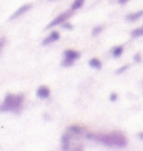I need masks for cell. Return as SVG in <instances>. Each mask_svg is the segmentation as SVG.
<instances>
[{
  "instance_id": "6da1fadb",
  "label": "cell",
  "mask_w": 143,
  "mask_h": 151,
  "mask_svg": "<svg viewBox=\"0 0 143 151\" xmlns=\"http://www.w3.org/2000/svg\"><path fill=\"white\" fill-rule=\"evenodd\" d=\"M86 139L103 143L108 147H119V148H125L128 145V137L123 133L119 131H112V133H86Z\"/></svg>"
},
{
  "instance_id": "7a4b0ae2",
  "label": "cell",
  "mask_w": 143,
  "mask_h": 151,
  "mask_svg": "<svg viewBox=\"0 0 143 151\" xmlns=\"http://www.w3.org/2000/svg\"><path fill=\"white\" fill-rule=\"evenodd\" d=\"M23 102H25V94H6L3 102L0 104V111L2 113L9 111V113L19 114L22 111Z\"/></svg>"
},
{
  "instance_id": "3957f363",
  "label": "cell",
  "mask_w": 143,
  "mask_h": 151,
  "mask_svg": "<svg viewBox=\"0 0 143 151\" xmlns=\"http://www.w3.org/2000/svg\"><path fill=\"white\" fill-rule=\"evenodd\" d=\"M80 59V52L77 50H65L63 51V60H62V66L65 68H69L76 63V60Z\"/></svg>"
},
{
  "instance_id": "277c9868",
  "label": "cell",
  "mask_w": 143,
  "mask_h": 151,
  "mask_svg": "<svg viewBox=\"0 0 143 151\" xmlns=\"http://www.w3.org/2000/svg\"><path fill=\"white\" fill-rule=\"evenodd\" d=\"M72 12L74 11H71V9H68V11H65V12H62V14H59L57 17H54L49 23H48V26L46 28L48 29H51V28H56V26H60L62 23H65L66 20H69V17L72 16Z\"/></svg>"
},
{
  "instance_id": "5b68a950",
  "label": "cell",
  "mask_w": 143,
  "mask_h": 151,
  "mask_svg": "<svg viewBox=\"0 0 143 151\" xmlns=\"http://www.w3.org/2000/svg\"><path fill=\"white\" fill-rule=\"evenodd\" d=\"M32 8V3H25V5H22L20 8H17L14 12L11 14V17H9V20H17L19 17H22V16H25L26 12H28L29 9Z\"/></svg>"
},
{
  "instance_id": "8992f818",
  "label": "cell",
  "mask_w": 143,
  "mask_h": 151,
  "mask_svg": "<svg viewBox=\"0 0 143 151\" xmlns=\"http://www.w3.org/2000/svg\"><path fill=\"white\" fill-rule=\"evenodd\" d=\"M59 39H60V32H59V31H51V32L42 40V45H43V46L51 45V43H54V42H57Z\"/></svg>"
},
{
  "instance_id": "52a82bcc",
  "label": "cell",
  "mask_w": 143,
  "mask_h": 151,
  "mask_svg": "<svg viewBox=\"0 0 143 151\" xmlns=\"http://www.w3.org/2000/svg\"><path fill=\"white\" fill-rule=\"evenodd\" d=\"M36 94H37V97L39 99H49V96H51V90H49V86H46V85H40L39 88H37V91H36Z\"/></svg>"
},
{
  "instance_id": "ba28073f",
  "label": "cell",
  "mask_w": 143,
  "mask_h": 151,
  "mask_svg": "<svg viewBox=\"0 0 143 151\" xmlns=\"http://www.w3.org/2000/svg\"><path fill=\"white\" fill-rule=\"evenodd\" d=\"M71 133L66 129V133L62 136V151H69L71 150Z\"/></svg>"
},
{
  "instance_id": "9c48e42d",
  "label": "cell",
  "mask_w": 143,
  "mask_h": 151,
  "mask_svg": "<svg viewBox=\"0 0 143 151\" xmlns=\"http://www.w3.org/2000/svg\"><path fill=\"white\" fill-rule=\"evenodd\" d=\"M143 17V9H140V11H134V12H129V14H126L125 16V20L126 22H137V20H140Z\"/></svg>"
},
{
  "instance_id": "30bf717a",
  "label": "cell",
  "mask_w": 143,
  "mask_h": 151,
  "mask_svg": "<svg viewBox=\"0 0 143 151\" xmlns=\"http://www.w3.org/2000/svg\"><path fill=\"white\" fill-rule=\"evenodd\" d=\"M68 131L71 134H76V136H80V134H86V128L85 127H80V125H71L68 128Z\"/></svg>"
},
{
  "instance_id": "8fae6325",
  "label": "cell",
  "mask_w": 143,
  "mask_h": 151,
  "mask_svg": "<svg viewBox=\"0 0 143 151\" xmlns=\"http://www.w3.org/2000/svg\"><path fill=\"white\" fill-rule=\"evenodd\" d=\"M123 51H125V46H123V45H115L112 50H111V56H112L114 59H119V57H122Z\"/></svg>"
},
{
  "instance_id": "7c38bea8",
  "label": "cell",
  "mask_w": 143,
  "mask_h": 151,
  "mask_svg": "<svg viewBox=\"0 0 143 151\" xmlns=\"http://www.w3.org/2000/svg\"><path fill=\"white\" fill-rule=\"evenodd\" d=\"M88 65H89L91 68H94V70H102V66H103V63H102V60L97 59V57H92L88 60Z\"/></svg>"
},
{
  "instance_id": "4fadbf2b",
  "label": "cell",
  "mask_w": 143,
  "mask_h": 151,
  "mask_svg": "<svg viewBox=\"0 0 143 151\" xmlns=\"http://www.w3.org/2000/svg\"><path fill=\"white\" fill-rule=\"evenodd\" d=\"M83 5H85V0H74L72 5H71V11H79L80 8H83Z\"/></svg>"
},
{
  "instance_id": "5bb4252c",
  "label": "cell",
  "mask_w": 143,
  "mask_h": 151,
  "mask_svg": "<svg viewBox=\"0 0 143 151\" xmlns=\"http://www.w3.org/2000/svg\"><path fill=\"white\" fill-rule=\"evenodd\" d=\"M131 37L132 39H139V37H143V26H139L131 31Z\"/></svg>"
},
{
  "instance_id": "9a60e30c",
  "label": "cell",
  "mask_w": 143,
  "mask_h": 151,
  "mask_svg": "<svg viewBox=\"0 0 143 151\" xmlns=\"http://www.w3.org/2000/svg\"><path fill=\"white\" fill-rule=\"evenodd\" d=\"M103 29H105V26H103V25H97V26H94V28H92L91 34H92L94 37H97V36H99V34H100L102 31H103Z\"/></svg>"
},
{
  "instance_id": "2e32d148",
  "label": "cell",
  "mask_w": 143,
  "mask_h": 151,
  "mask_svg": "<svg viewBox=\"0 0 143 151\" xmlns=\"http://www.w3.org/2000/svg\"><path fill=\"white\" fill-rule=\"evenodd\" d=\"M5 46H6V37H0V56H2Z\"/></svg>"
},
{
  "instance_id": "e0dca14e",
  "label": "cell",
  "mask_w": 143,
  "mask_h": 151,
  "mask_svg": "<svg viewBox=\"0 0 143 151\" xmlns=\"http://www.w3.org/2000/svg\"><path fill=\"white\" fill-rule=\"evenodd\" d=\"M60 26H62V28H63V29H66V31H71V29L74 28V26H72V25H71L69 22H68V20H66V22H65V23H62V25H60Z\"/></svg>"
},
{
  "instance_id": "ac0fdd59",
  "label": "cell",
  "mask_w": 143,
  "mask_h": 151,
  "mask_svg": "<svg viewBox=\"0 0 143 151\" xmlns=\"http://www.w3.org/2000/svg\"><path fill=\"white\" fill-rule=\"evenodd\" d=\"M128 68H129V65H123V66H120L119 70L115 71V74H123V73H125V71L128 70Z\"/></svg>"
},
{
  "instance_id": "d6986e66",
  "label": "cell",
  "mask_w": 143,
  "mask_h": 151,
  "mask_svg": "<svg viewBox=\"0 0 143 151\" xmlns=\"http://www.w3.org/2000/svg\"><path fill=\"white\" fill-rule=\"evenodd\" d=\"M117 99H119V94H117V93H111V96H109V100H111V102H115Z\"/></svg>"
},
{
  "instance_id": "ffe728a7",
  "label": "cell",
  "mask_w": 143,
  "mask_h": 151,
  "mask_svg": "<svg viewBox=\"0 0 143 151\" xmlns=\"http://www.w3.org/2000/svg\"><path fill=\"white\" fill-rule=\"evenodd\" d=\"M134 62H135V63H139V62H142V54H135V56H134Z\"/></svg>"
},
{
  "instance_id": "44dd1931",
  "label": "cell",
  "mask_w": 143,
  "mask_h": 151,
  "mask_svg": "<svg viewBox=\"0 0 143 151\" xmlns=\"http://www.w3.org/2000/svg\"><path fill=\"white\" fill-rule=\"evenodd\" d=\"M128 2H129V0H117V3H119V5H126Z\"/></svg>"
},
{
  "instance_id": "7402d4cb",
  "label": "cell",
  "mask_w": 143,
  "mask_h": 151,
  "mask_svg": "<svg viewBox=\"0 0 143 151\" xmlns=\"http://www.w3.org/2000/svg\"><path fill=\"white\" fill-rule=\"evenodd\" d=\"M72 151H83V145H79V147H76Z\"/></svg>"
},
{
  "instance_id": "603a6c76",
  "label": "cell",
  "mask_w": 143,
  "mask_h": 151,
  "mask_svg": "<svg viewBox=\"0 0 143 151\" xmlns=\"http://www.w3.org/2000/svg\"><path fill=\"white\" fill-rule=\"evenodd\" d=\"M137 139H139V140H143V133H139V134H137Z\"/></svg>"
},
{
  "instance_id": "cb8c5ba5",
  "label": "cell",
  "mask_w": 143,
  "mask_h": 151,
  "mask_svg": "<svg viewBox=\"0 0 143 151\" xmlns=\"http://www.w3.org/2000/svg\"><path fill=\"white\" fill-rule=\"evenodd\" d=\"M51 2H54V0H51Z\"/></svg>"
}]
</instances>
